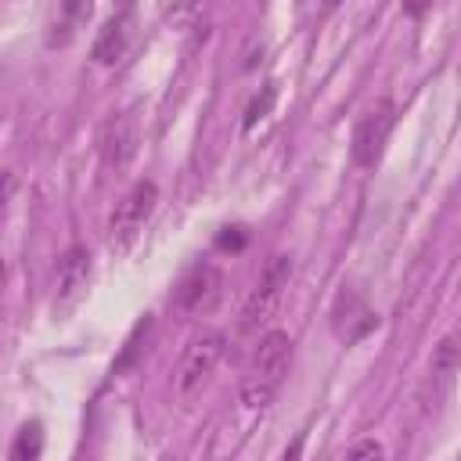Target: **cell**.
Instances as JSON below:
<instances>
[{
  "instance_id": "obj_10",
  "label": "cell",
  "mask_w": 461,
  "mask_h": 461,
  "mask_svg": "<svg viewBox=\"0 0 461 461\" xmlns=\"http://www.w3.org/2000/svg\"><path fill=\"white\" fill-rule=\"evenodd\" d=\"M130 25H133V11H119L104 22V29L94 40V61L97 65H115L126 54L130 43Z\"/></svg>"
},
{
  "instance_id": "obj_8",
  "label": "cell",
  "mask_w": 461,
  "mask_h": 461,
  "mask_svg": "<svg viewBox=\"0 0 461 461\" xmlns=\"http://www.w3.org/2000/svg\"><path fill=\"white\" fill-rule=\"evenodd\" d=\"M375 328H378V313L364 303V295L353 292V288H342L335 295V303H331V331L342 342H360Z\"/></svg>"
},
{
  "instance_id": "obj_4",
  "label": "cell",
  "mask_w": 461,
  "mask_h": 461,
  "mask_svg": "<svg viewBox=\"0 0 461 461\" xmlns=\"http://www.w3.org/2000/svg\"><path fill=\"white\" fill-rule=\"evenodd\" d=\"M393 122H396V104L389 97H378L375 104H367L353 126V137H349V155L357 166H375L385 151V140L393 133Z\"/></svg>"
},
{
  "instance_id": "obj_13",
  "label": "cell",
  "mask_w": 461,
  "mask_h": 461,
  "mask_svg": "<svg viewBox=\"0 0 461 461\" xmlns=\"http://www.w3.org/2000/svg\"><path fill=\"white\" fill-rule=\"evenodd\" d=\"M274 101H277V86H274V83H267V86L249 101V108H245V130H252V126H256L270 108H274Z\"/></svg>"
},
{
  "instance_id": "obj_3",
  "label": "cell",
  "mask_w": 461,
  "mask_h": 461,
  "mask_svg": "<svg viewBox=\"0 0 461 461\" xmlns=\"http://www.w3.org/2000/svg\"><path fill=\"white\" fill-rule=\"evenodd\" d=\"M457 371H461V339H457V335H443V339L432 346L425 378H421V385H418V407H421V414H436V411L443 407V400H447L450 389H454Z\"/></svg>"
},
{
  "instance_id": "obj_12",
  "label": "cell",
  "mask_w": 461,
  "mask_h": 461,
  "mask_svg": "<svg viewBox=\"0 0 461 461\" xmlns=\"http://www.w3.org/2000/svg\"><path fill=\"white\" fill-rule=\"evenodd\" d=\"M43 454V425L25 421L11 439V461H40Z\"/></svg>"
},
{
  "instance_id": "obj_7",
  "label": "cell",
  "mask_w": 461,
  "mask_h": 461,
  "mask_svg": "<svg viewBox=\"0 0 461 461\" xmlns=\"http://www.w3.org/2000/svg\"><path fill=\"white\" fill-rule=\"evenodd\" d=\"M86 285H90V252L83 245H68L58 256V267H54V306H58V313L76 310L79 299L86 295Z\"/></svg>"
},
{
  "instance_id": "obj_11",
  "label": "cell",
  "mask_w": 461,
  "mask_h": 461,
  "mask_svg": "<svg viewBox=\"0 0 461 461\" xmlns=\"http://www.w3.org/2000/svg\"><path fill=\"white\" fill-rule=\"evenodd\" d=\"M133 148H137V122H133V115H122L115 126H112V137H108V162H115V166H122L130 155H133Z\"/></svg>"
},
{
  "instance_id": "obj_6",
  "label": "cell",
  "mask_w": 461,
  "mask_h": 461,
  "mask_svg": "<svg viewBox=\"0 0 461 461\" xmlns=\"http://www.w3.org/2000/svg\"><path fill=\"white\" fill-rule=\"evenodd\" d=\"M288 277H292V259L288 256H270L263 263V270H259V277H256V285H252V292L245 295V306H241V324L245 328L263 324L277 310V303L288 288Z\"/></svg>"
},
{
  "instance_id": "obj_9",
  "label": "cell",
  "mask_w": 461,
  "mask_h": 461,
  "mask_svg": "<svg viewBox=\"0 0 461 461\" xmlns=\"http://www.w3.org/2000/svg\"><path fill=\"white\" fill-rule=\"evenodd\" d=\"M223 295V274L212 263H198L176 288V306L187 313H205Z\"/></svg>"
},
{
  "instance_id": "obj_1",
  "label": "cell",
  "mask_w": 461,
  "mask_h": 461,
  "mask_svg": "<svg viewBox=\"0 0 461 461\" xmlns=\"http://www.w3.org/2000/svg\"><path fill=\"white\" fill-rule=\"evenodd\" d=\"M288 364H292V339H288V331H281V328L267 331L259 339L252 367H249V375L241 382V403L252 407V411L267 407L277 396V389H281V382L288 375Z\"/></svg>"
},
{
  "instance_id": "obj_2",
  "label": "cell",
  "mask_w": 461,
  "mask_h": 461,
  "mask_svg": "<svg viewBox=\"0 0 461 461\" xmlns=\"http://www.w3.org/2000/svg\"><path fill=\"white\" fill-rule=\"evenodd\" d=\"M223 346H227L223 331H205L184 349V357L173 371V400L180 407H191V400L205 389V382L212 378V371L223 357Z\"/></svg>"
},
{
  "instance_id": "obj_15",
  "label": "cell",
  "mask_w": 461,
  "mask_h": 461,
  "mask_svg": "<svg viewBox=\"0 0 461 461\" xmlns=\"http://www.w3.org/2000/svg\"><path fill=\"white\" fill-rule=\"evenodd\" d=\"M303 457V436H295L292 443H288V450L281 454V461H299Z\"/></svg>"
},
{
  "instance_id": "obj_5",
  "label": "cell",
  "mask_w": 461,
  "mask_h": 461,
  "mask_svg": "<svg viewBox=\"0 0 461 461\" xmlns=\"http://www.w3.org/2000/svg\"><path fill=\"white\" fill-rule=\"evenodd\" d=\"M155 202H158V187L155 180H137L115 205L112 220H108V241L112 249H126L148 223V216L155 212Z\"/></svg>"
},
{
  "instance_id": "obj_14",
  "label": "cell",
  "mask_w": 461,
  "mask_h": 461,
  "mask_svg": "<svg viewBox=\"0 0 461 461\" xmlns=\"http://www.w3.org/2000/svg\"><path fill=\"white\" fill-rule=\"evenodd\" d=\"M346 461H385V447L378 443V439H357L353 443V450L346 454Z\"/></svg>"
}]
</instances>
